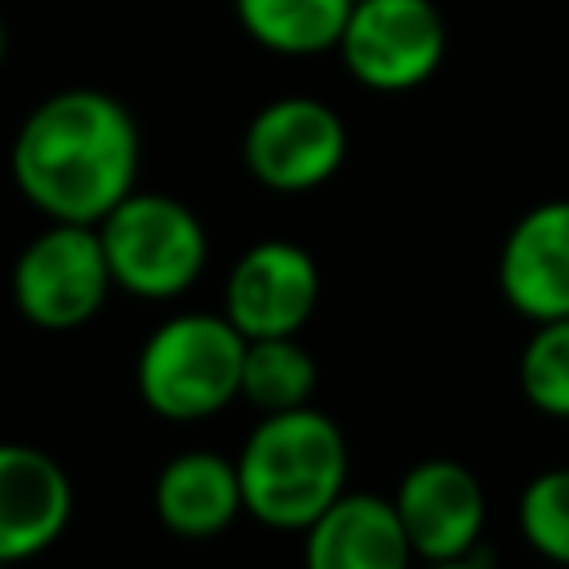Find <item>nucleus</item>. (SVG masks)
<instances>
[{
    "label": "nucleus",
    "mask_w": 569,
    "mask_h": 569,
    "mask_svg": "<svg viewBox=\"0 0 569 569\" xmlns=\"http://www.w3.org/2000/svg\"><path fill=\"white\" fill-rule=\"evenodd\" d=\"M516 378H520L525 400L542 418L569 422V316L533 325V333L520 347Z\"/></svg>",
    "instance_id": "dca6fc26"
},
{
    "label": "nucleus",
    "mask_w": 569,
    "mask_h": 569,
    "mask_svg": "<svg viewBox=\"0 0 569 569\" xmlns=\"http://www.w3.org/2000/svg\"><path fill=\"white\" fill-rule=\"evenodd\" d=\"M449 53V27L436 0H356L338 58L356 84L373 93H409L427 84Z\"/></svg>",
    "instance_id": "423d86ee"
},
{
    "label": "nucleus",
    "mask_w": 569,
    "mask_h": 569,
    "mask_svg": "<svg viewBox=\"0 0 569 569\" xmlns=\"http://www.w3.org/2000/svg\"><path fill=\"white\" fill-rule=\"evenodd\" d=\"M142 133L133 111L93 84L40 98L9 147L18 196L49 222L98 227L129 191H138Z\"/></svg>",
    "instance_id": "f257e3e1"
},
{
    "label": "nucleus",
    "mask_w": 569,
    "mask_h": 569,
    "mask_svg": "<svg viewBox=\"0 0 569 569\" xmlns=\"http://www.w3.org/2000/svg\"><path fill=\"white\" fill-rule=\"evenodd\" d=\"M320 302V267L293 240H258L249 244L222 293V316L244 338H289L316 316Z\"/></svg>",
    "instance_id": "6e6552de"
},
{
    "label": "nucleus",
    "mask_w": 569,
    "mask_h": 569,
    "mask_svg": "<svg viewBox=\"0 0 569 569\" xmlns=\"http://www.w3.org/2000/svg\"><path fill=\"white\" fill-rule=\"evenodd\" d=\"M244 333L222 311H178L138 347L133 382L164 422H204L240 400Z\"/></svg>",
    "instance_id": "7ed1b4c3"
},
{
    "label": "nucleus",
    "mask_w": 569,
    "mask_h": 569,
    "mask_svg": "<svg viewBox=\"0 0 569 569\" xmlns=\"http://www.w3.org/2000/svg\"><path fill=\"white\" fill-rule=\"evenodd\" d=\"M98 240L116 289L147 302L182 298L209 262L200 213L169 191H129L98 222Z\"/></svg>",
    "instance_id": "20e7f679"
},
{
    "label": "nucleus",
    "mask_w": 569,
    "mask_h": 569,
    "mask_svg": "<svg viewBox=\"0 0 569 569\" xmlns=\"http://www.w3.org/2000/svg\"><path fill=\"white\" fill-rule=\"evenodd\" d=\"M516 520H520L525 542H529L542 560L569 569V467H547V471H538V476L520 489Z\"/></svg>",
    "instance_id": "f3484780"
},
{
    "label": "nucleus",
    "mask_w": 569,
    "mask_h": 569,
    "mask_svg": "<svg viewBox=\"0 0 569 569\" xmlns=\"http://www.w3.org/2000/svg\"><path fill=\"white\" fill-rule=\"evenodd\" d=\"M311 396H316V356L298 342V333L244 342L240 400H249L258 413H284L311 405Z\"/></svg>",
    "instance_id": "2eb2a0df"
},
{
    "label": "nucleus",
    "mask_w": 569,
    "mask_h": 569,
    "mask_svg": "<svg viewBox=\"0 0 569 569\" xmlns=\"http://www.w3.org/2000/svg\"><path fill=\"white\" fill-rule=\"evenodd\" d=\"M156 520L178 538H218L244 516L236 458L213 449H182L156 471Z\"/></svg>",
    "instance_id": "ddd939ff"
},
{
    "label": "nucleus",
    "mask_w": 569,
    "mask_h": 569,
    "mask_svg": "<svg viewBox=\"0 0 569 569\" xmlns=\"http://www.w3.org/2000/svg\"><path fill=\"white\" fill-rule=\"evenodd\" d=\"M4 53H9V31H4V18H0V67H4Z\"/></svg>",
    "instance_id": "6ab92c4d"
},
{
    "label": "nucleus",
    "mask_w": 569,
    "mask_h": 569,
    "mask_svg": "<svg viewBox=\"0 0 569 569\" xmlns=\"http://www.w3.org/2000/svg\"><path fill=\"white\" fill-rule=\"evenodd\" d=\"M253 182L280 196L325 187L347 160V124L325 98L289 93L253 111L240 142Z\"/></svg>",
    "instance_id": "0eeeda50"
},
{
    "label": "nucleus",
    "mask_w": 569,
    "mask_h": 569,
    "mask_svg": "<svg viewBox=\"0 0 569 569\" xmlns=\"http://www.w3.org/2000/svg\"><path fill=\"white\" fill-rule=\"evenodd\" d=\"M0 569H13V565H4V560H0Z\"/></svg>",
    "instance_id": "aec40b11"
},
{
    "label": "nucleus",
    "mask_w": 569,
    "mask_h": 569,
    "mask_svg": "<svg viewBox=\"0 0 569 569\" xmlns=\"http://www.w3.org/2000/svg\"><path fill=\"white\" fill-rule=\"evenodd\" d=\"M391 502H396V516H400L409 547L422 565L471 556L485 533V520H489L480 476L453 458L413 462L400 476Z\"/></svg>",
    "instance_id": "1a4fd4ad"
},
{
    "label": "nucleus",
    "mask_w": 569,
    "mask_h": 569,
    "mask_svg": "<svg viewBox=\"0 0 569 569\" xmlns=\"http://www.w3.org/2000/svg\"><path fill=\"white\" fill-rule=\"evenodd\" d=\"M76 511V489L62 462L36 445L0 440V560L22 565L49 551Z\"/></svg>",
    "instance_id": "9b49d317"
},
{
    "label": "nucleus",
    "mask_w": 569,
    "mask_h": 569,
    "mask_svg": "<svg viewBox=\"0 0 569 569\" xmlns=\"http://www.w3.org/2000/svg\"><path fill=\"white\" fill-rule=\"evenodd\" d=\"M111 289L116 280L98 227L84 222H49L40 236L22 244L9 271V298L18 316L49 333L89 325Z\"/></svg>",
    "instance_id": "39448f33"
},
{
    "label": "nucleus",
    "mask_w": 569,
    "mask_h": 569,
    "mask_svg": "<svg viewBox=\"0 0 569 569\" xmlns=\"http://www.w3.org/2000/svg\"><path fill=\"white\" fill-rule=\"evenodd\" d=\"M356 0H236V18L253 44L280 58H316L338 49Z\"/></svg>",
    "instance_id": "4468645a"
},
{
    "label": "nucleus",
    "mask_w": 569,
    "mask_h": 569,
    "mask_svg": "<svg viewBox=\"0 0 569 569\" xmlns=\"http://www.w3.org/2000/svg\"><path fill=\"white\" fill-rule=\"evenodd\" d=\"M244 516L267 529L302 533L320 511H329L347 493V436L342 427L316 409L262 413L236 453Z\"/></svg>",
    "instance_id": "f03ea898"
},
{
    "label": "nucleus",
    "mask_w": 569,
    "mask_h": 569,
    "mask_svg": "<svg viewBox=\"0 0 569 569\" xmlns=\"http://www.w3.org/2000/svg\"><path fill=\"white\" fill-rule=\"evenodd\" d=\"M418 556L391 498L342 493L302 529V569H409Z\"/></svg>",
    "instance_id": "f8f14e48"
},
{
    "label": "nucleus",
    "mask_w": 569,
    "mask_h": 569,
    "mask_svg": "<svg viewBox=\"0 0 569 569\" xmlns=\"http://www.w3.org/2000/svg\"><path fill=\"white\" fill-rule=\"evenodd\" d=\"M422 569H498V565H489V560H480V556L471 551V556H458V560H436V565H422Z\"/></svg>",
    "instance_id": "a211bd4d"
},
{
    "label": "nucleus",
    "mask_w": 569,
    "mask_h": 569,
    "mask_svg": "<svg viewBox=\"0 0 569 569\" xmlns=\"http://www.w3.org/2000/svg\"><path fill=\"white\" fill-rule=\"evenodd\" d=\"M498 293L529 325L569 316V196L525 209L498 249Z\"/></svg>",
    "instance_id": "9d476101"
}]
</instances>
